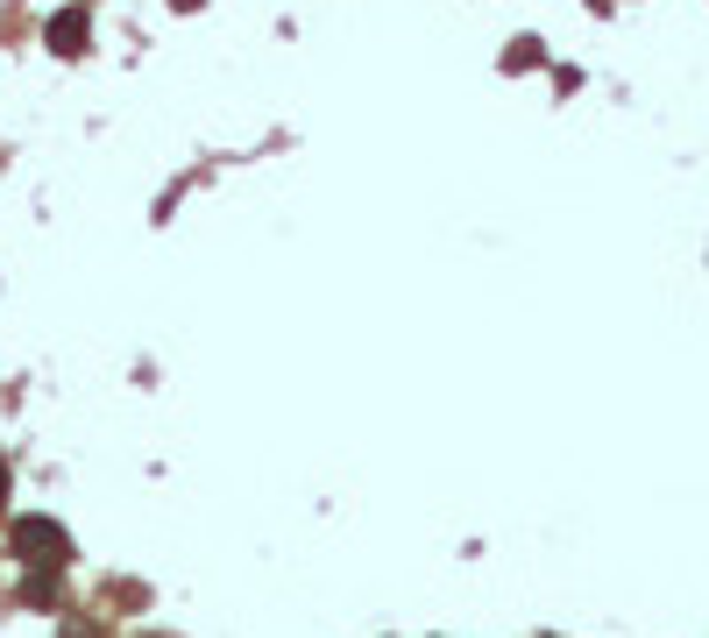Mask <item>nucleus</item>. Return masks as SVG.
I'll return each instance as SVG.
<instances>
[{"label": "nucleus", "mask_w": 709, "mask_h": 638, "mask_svg": "<svg viewBox=\"0 0 709 638\" xmlns=\"http://www.w3.org/2000/svg\"><path fill=\"white\" fill-rule=\"evenodd\" d=\"M0 504H8V454H0Z\"/></svg>", "instance_id": "obj_3"}, {"label": "nucleus", "mask_w": 709, "mask_h": 638, "mask_svg": "<svg viewBox=\"0 0 709 638\" xmlns=\"http://www.w3.org/2000/svg\"><path fill=\"white\" fill-rule=\"evenodd\" d=\"M14 560H29V568H65L71 560V539L65 526H50V518H14Z\"/></svg>", "instance_id": "obj_1"}, {"label": "nucleus", "mask_w": 709, "mask_h": 638, "mask_svg": "<svg viewBox=\"0 0 709 638\" xmlns=\"http://www.w3.org/2000/svg\"><path fill=\"white\" fill-rule=\"evenodd\" d=\"M50 50H57V57H79V50H86V14H79V8L50 22Z\"/></svg>", "instance_id": "obj_2"}, {"label": "nucleus", "mask_w": 709, "mask_h": 638, "mask_svg": "<svg viewBox=\"0 0 709 638\" xmlns=\"http://www.w3.org/2000/svg\"><path fill=\"white\" fill-rule=\"evenodd\" d=\"M178 8H199V0H178Z\"/></svg>", "instance_id": "obj_4"}]
</instances>
